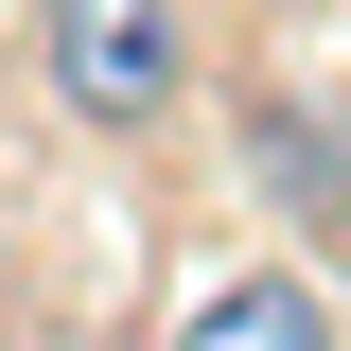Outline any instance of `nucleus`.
<instances>
[{
    "instance_id": "1",
    "label": "nucleus",
    "mask_w": 351,
    "mask_h": 351,
    "mask_svg": "<svg viewBox=\"0 0 351 351\" xmlns=\"http://www.w3.org/2000/svg\"><path fill=\"white\" fill-rule=\"evenodd\" d=\"M36 71H53L71 123L141 141V123L193 106V18H176V0H36Z\"/></svg>"
},
{
    "instance_id": "2",
    "label": "nucleus",
    "mask_w": 351,
    "mask_h": 351,
    "mask_svg": "<svg viewBox=\"0 0 351 351\" xmlns=\"http://www.w3.org/2000/svg\"><path fill=\"white\" fill-rule=\"evenodd\" d=\"M176 351H334V299H316L299 263H228L211 299L176 316Z\"/></svg>"
},
{
    "instance_id": "3",
    "label": "nucleus",
    "mask_w": 351,
    "mask_h": 351,
    "mask_svg": "<svg viewBox=\"0 0 351 351\" xmlns=\"http://www.w3.org/2000/svg\"><path fill=\"white\" fill-rule=\"evenodd\" d=\"M263 176H281V193H351L334 123H299V106H263Z\"/></svg>"
}]
</instances>
